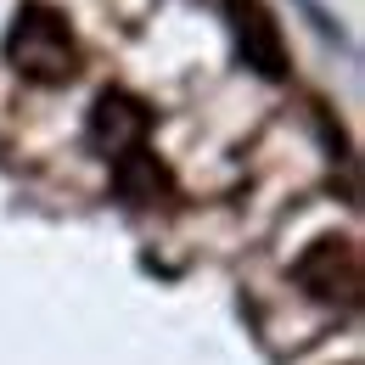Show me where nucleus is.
<instances>
[{"mask_svg": "<svg viewBox=\"0 0 365 365\" xmlns=\"http://www.w3.org/2000/svg\"><path fill=\"white\" fill-rule=\"evenodd\" d=\"M230 29H236L242 56H247L264 79H281V34H275L270 11H264L259 0H230Z\"/></svg>", "mask_w": 365, "mask_h": 365, "instance_id": "3", "label": "nucleus"}, {"mask_svg": "<svg viewBox=\"0 0 365 365\" xmlns=\"http://www.w3.org/2000/svg\"><path fill=\"white\" fill-rule=\"evenodd\" d=\"M6 51H11L17 73H29L40 85H56V79L73 73V34H68V23L51 6H23Z\"/></svg>", "mask_w": 365, "mask_h": 365, "instance_id": "1", "label": "nucleus"}, {"mask_svg": "<svg viewBox=\"0 0 365 365\" xmlns=\"http://www.w3.org/2000/svg\"><path fill=\"white\" fill-rule=\"evenodd\" d=\"M146 124H152V113L140 107L135 96H124V91H107L101 101H96V113H91V146L101 152V158H124V152H135L140 135H146Z\"/></svg>", "mask_w": 365, "mask_h": 365, "instance_id": "2", "label": "nucleus"}]
</instances>
